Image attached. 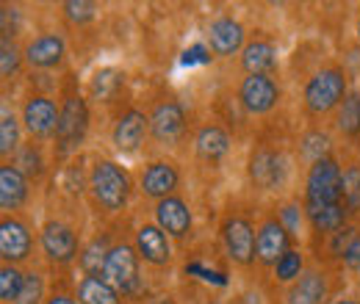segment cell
Returning <instances> with one entry per match:
<instances>
[{
  "mask_svg": "<svg viewBox=\"0 0 360 304\" xmlns=\"http://www.w3.org/2000/svg\"><path fill=\"white\" fill-rule=\"evenodd\" d=\"M89 188L94 202L108 211V213H117L128 205V197H131V177L128 172L114 164V161H97L91 166L89 174Z\"/></svg>",
  "mask_w": 360,
  "mask_h": 304,
  "instance_id": "cell-1",
  "label": "cell"
},
{
  "mask_svg": "<svg viewBox=\"0 0 360 304\" xmlns=\"http://www.w3.org/2000/svg\"><path fill=\"white\" fill-rule=\"evenodd\" d=\"M89 131V108L86 100L81 94H67L61 103V114H58V128H56V152L61 158H67L70 152H75Z\"/></svg>",
  "mask_w": 360,
  "mask_h": 304,
  "instance_id": "cell-2",
  "label": "cell"
},
{
  "mask_svg": "<svg viewBox=\"0 0 360 304\" xmlns=\"http://www.w3.org/2000/svg\"><path fill=\"white\" fill-rule=\"evenodd\" d=\"M344 100H347V78L335 67L316 72L305 86V108L314 117H321L333 108H341Z\"/></svg>",
  "mask_w": 360,
  "mask_h": 304,
  "instance_id": "cell-3",
  "label": "cell"
},
{
  "mask_svg": "<svg viewBox=\"0 0 360 304\" xmlns=\"http://www.w3.org/2000/svg\"><path fill=\"white\" fill-rule=\"evenodd\" d=\"M105 279L122 293V296H141L144 279L139 274V252L128 244H117L108 252L105 263Z\"/></svg>",
  "mask_w": 360,
  "mask_h": 304,
  "instance_id": "cell-4",
  "label": "cell"
},
{
  "mask_svg": "<svg viewBox=\"0 0 360 304\" xmlns=\"http://www.w3.org/2000/svg\"><path fill=\"white\" fill-rule=\"evenodd\" d=\"M341 166L333 158L316 161L305 180V205H335L344 202L341 191Z\"/></svg>",
  "mask_w": 360,
  "mask_h": 304,
  "instance_id": "cell-5",
  "label": "cell"
},
{
  "mask_svg": "<svg viewBox=\"0 0 360 304\" xmlns=\"http://www.w3.org/2000/svg\"><path fill=\"white\" fill-rule=\"evenodd\" d=\"M39 244L45 258L56 265H67L78 258V235L64 221H47L39 232Z\"/></svg>",
  "mask_w": 360,
  "mask_h": 304,
  "instance_id": "cell-6",
  "label": "cell"
},
{
  "mask_svg": "<svg viewBox=\"0 0 360 304\" xmlns=\"http://www.w3.org/2000/svg\"><path fill=\"white\" fill-rule=\"evenodd\" d=\"M255 230L247 218L241 216H230L222 224V241H225V249L230 255V260L238 263V265H250L255 260Z\"/></svg>",
  "mask_w": 360,
  "mask_h": 304,
  "instance_id": "cell-7",
  "label": "cell"
},
{
  "mask_svg": "<svg viewBox=\"0 0 360 304\" xmlns=\"http://www.w3.org/2000/svg\"><path fill=\"white\" fill-rule=\"evenodd\" d=\"M58 114H61V108H56V103L50 97L34 94L22 105V125L34 138H50V136H56V128H58Z\"/></svg>",
  "mask_w": 360,
  "mask_h": 304,
  "instance_id": "cell-8",
  "label": "cell"
},
{
  "mask_svg": "<svg viewBox=\"0 0 360 304\" xmlns=\"http://www.w3.org/2000/svg\"><path fill=\"white\" fill-rule=\"evenodd\" d=\"M238 100L250 114H266L280 100V86L271 75H247L238 88Z\"/></svg>",
  "mask_w": 360,
  "mask_h": 304,
  "instance_id": "cell-9",
  "label": "cell"
},
{
  "mask_svg": "<svg viewBox=\"0 0 360 304\" xmlns=\"http://www.w3.org/2000/svg\"><path fill=\"white\" fill-rule=\"evenodd\" d=\"M288 241H291V235L277 218L264 221L255 235V260L261 265H277L280 258L288 252Z\"/></svg>",
  "mask_w": 360,
  "mask_h": 304,
  "instance_id": "cell-10",
  "label": "cell"
},
{
  "mask_svg": "<svg viewBox=\"0 0 360 304\" xmlns=\"http://www.w3.org/2000/svg\"><path fill=\"white\" fill-rule=\"evenodd\" d=\"M31 246H34V238L22 221H17V218L0 221V255L8 265L25 260L31 255Z\"/></svg>",
  "mask_w": 360,
  "mask_h": 304,
  "instance_id": "cell-11",
  "label": "cell"
},
{
  "mask_svg": "<svg viewBox=\"0 0 360 304\" xmlns=\"http://www.w3.org/2000/svg\"><path fill=\"white\" fill-rule=\"evenodd\" d=\"M186 131V114L178 103H161L150 114V136L158 144H175Z\"/></svg>",
  "mask_w": 360,
  "mask_h": 304,
  "instance_id": "cell-12",
  "label": "cell"
},
{
  "mask_svg": "<svg viewBox=\"0 0 360 304\" xmlns=\"http://www.w3.org/2000/svg\"><path fill=\"white\" fill-rule=\"evenodd\" d=\"M180 183V174L178 169L169 164V161H155V164H150L144 172H141V194L144 197H150V199H167V197H172V191L178 188Z\"/></svg>",
  "mask_w": 360,
  "mask_h": 304,
  "instance_id": "cell-13",
  "label": "cell"
},
{
  "mask_svg": "<svg viewBox=\"0 0 360 304\" xmlns=\"http://www.w3.org/2000/svg\"><path fill=\"white\" fill-rule=\"evenodd\" d=\"M136 252H139V258H144L150 265H167V263L172 260L169 238H167V232L158 224L139 227V232H136Z\"/></svg>",
  "mask_w": 360,
  "mask_h": 304,
  "instance_id": "cell-14",
  "label": "cell"
},
{
  "mask_svg": "<svg viewBox=\"0 0 360 304\" xmlns=\"http://www.w3.org/2000/svg\"><path fill=\"white\" fill-rule=\"evenodd\" d=\"M147 131H150V117H144L141 111L131 108L117 119V125L111 131V141H114V147L120 152H136L139 144L144 141Z\"/></svg>",
  "mask_w": 360,
  "mask_h": 304,
  "instance_id": "cell-15",
  "label": "cell"
},
{
  "mask_svg": "<svg viewBox=\"0 0 360 304\" xmlns=\"http://www.w3.org/2000/svg\"><path fill=\"white\" fill-rule=\"evenodd\" d=\"M285 177V161L283 155L271 152V150H255L250 155V180L258 188H277Z\"/></svg>",
  "mask_w": 360,
  "mask_h": 304,
  "instance_id": "cell-16",
  "label": "cell"
},
{
  "mask_svg": "<svg viewBox=\"0 0 360 304\" xmlns=\"http://www.w3.org/2000/svg\"><path fill=\"white\" fill-rule=\"evenodd\" d=\"M155 221L158 227L172 235V238H186L191 232V211L180 197H167L155 205Z\"/></svg>",
  "mask_w": 360,
  "mask_h": 304,
  "instance_id": "cell-17",
  "label": "cell"
},
{
  "mask_svg": "<svg viewBox=\"0 0 360 304\" xmlns=\"http://www.w3.org/2000/svg\"><path fill=\"white\" fill-rule=\"evenodd\" d=\"M208 44H211V53L214 55H236L241 47H244V28L241 22H236L233 17H219L211 22L208 28Z\"/></svg>",
  "mask_w": 360,
  "mask_h": 304,
  "instance_id": "cell-18",
  "label": "cell"
},
{
  "mask_svg": "<svg viewBox=\"0 0 360 304\" xmlns=\"http://www.w3.org/2000/svg\"><path fill=\"white\" fill-rule=\"evenodd\" d=\"M64 53H67V44L58 34H42L37 39L25 44V61L37 70H53L64 61Z\"/></svg>",
  "mask_w": 360,
  "mask_h": 304,
  "instance_id": "cell-19",
  "label": "cell"
},
{
  "mask_svg": "<svg viewBox=\"0 0 360 304\" xmlns=\"http://www.w3.org/2000/svg\"><path fill=\"white\" fill-rule=\"evenodd\" d=\"M28 202V177L14 169V164L0 166V205L3 211H17Z\"/></svg>",
  "mask_w": 360,
  "mask_h": 304,
  "instance_id": "cell-20",
  "label": "cell"
},
{
  "mask_svg": "<svg viewBox=\"0 0 360 304\" xmlns=\"http://www.w3.org/2000/svg\"><path fill=\"white\" fill-rule=\"evenodd\" d=\"M305 213L308 221L316 232H324V235H335L338 230L347 227V218L349 211L344 202H335V205H305Z\"/></svg>",
  "mask_w": 360,
  "mask_h": 304,
  "instance_id": "cell-21",
  "label": "cell"
},
{
  "mask_svg": "<svg viewBox=\"0 0 360 304\" xmlns=\"http://www.w3.org/2000/svg\"><path fill=\"white\" fill-rule=\"evenodd\" d=\"M241 67L250 75H271V70L277 67V47L266 39L250 42L241 53Z\"/></svg>",
  "mask_w": 360,
  "mask_h": 304,
  "instance_id": "cell-22",
  "label": "cell"
},
{
  "mask_svg": "<svg viewBox=\"0 0 360 304\" xmlns=\"http://www.w3.org/2000/svg\"><path fill=\"white\" fill-rule=\"evenodd\" d=\"M194 147H197V155L202 161L217 164V161H222L230 152V136L222 128H217V125H208V128H202V131L197 133Z\"/></svg>",
  "mask_w": 360,
  "mask_h": 304,
  "instance_id": "cell-23",
  "label": "cell"
},
{
  "mask_svg": "<svg viewBox=\"0 0 360 304\" xmlns=\"http://www.w3.org/2000/svg\"><path fill=\"white\" fill-rule=\"evenodd\" d=\"M324 299H327V279L319 271L302 274L297 285L288 291V304H324Z\"/></svg>",
  "mask_w": 360,
  "mask_h": 304,
  "instance_id": "cell-24",
  "label": "cell"
},
{
  "mask_svg": "<svg viewBox=\"0 0 360 304\" xmlns=\"http://www.w3.org/2000/svg\"><path fill=\"white\" fill-rule=\"evenodd\" d=\"M78 304H120V291L103 277H84L78 285Z\"/></svg>",
  "mask_w": 360,
  "mask_h": 304,
  "instance_id": "cell-25",
  "label": "cell"
},
{
  "mask_svg": "<svg viewBox=\"0 0 360 304\" xmlns=\"http://www.w3.org/2000/svg\"><path fill=\"white\" fill-rule=\"evenodd\" d=\"M335 125H338V131L344 133L347 138H360V94L358 91L347 94V100H344L341 108H338Z\"/></svg>",
  "mask_w": 360,
  "mask_h": 304,
  "instance_id": "cell-26",
  "label": "cell"
},
{
  "mask_svg": "<svg viewBox=\"0 0 360 304\" xmlns=\"http://www.w3.org/2000/svg\"><path fill=\"white\" fill-rule=\"evenodd\" d=\"M122 84H125V75H122L120 70L103 67V70H97L94 78H91V94H94L97 100H111V97L120 91Z\"/></svg>",
  "mask_w": 360,
  "mask_h": 304,
  "instance_id": "cell-27",
  "label": "cell"
},
{
  "mask_svg": "<svg viewBox=\"0 0 360 304\" xmlns=\"http://www.w3.org/2000/svg\"><path fill=\"white\" fill-rule=\"evenodd\" d=\"M14 169H20V172L25 174V177H34V180H39L42 174H45V161H42V152L34 147V144H28V147H20L17 152H14Z\"/></svg>",
  "mask_w": 360,
  "mask_h": 304,
  "instance_id": "cell-28",
  "label": "cell"
},
{
  "mask_svg": "<svg viewBox=\"0 0 360 304\" xmlns=\"http://www.w3.org/2000/svg\"><path fill=\"white\" fill-rule=\"evenodd\" d=\"M17 150H20V122H17L14 111H8L3 105V114H0V152L14 155Z\"/></svg>",
  "mask_w": 360,
  "mask_h": 304,
  "instance_id": "cell-29",
  "label": "cell"
},
{
  "mask_svg": "<svg viewBox=\"0 0 360 304\" xmlns=\"http://www.w3.org/2000/svg\"><path fill=\"white\" fill-rule=\"evenodd\" d=\"M108 252L105 244L91 241L89 246L81 252V268L86 271V277H103L105 279V263H108Z\"/></svg>",
  "mask_w": 360,
  "mask_h": 304,
  "instance_id": "cell-30",
  "label": "cell"
},
{
  "mask_svg": "<svg viewBox=\"0 0 360 304\" xmlns=\"http://www.w3.org/2000/svg\"><path fill=\"white\" fill-rule=\"evenodd\" d=\"M22 285H25V274L17 268V265H3L0 268V299L8 304L17 302V296H20V291H22Z\"/></svg>",
  "mask_w": 360,
  "mask_h": 304,
  "instance_id": "cell-31",
  "label": "cell"
},
{
  "mask_svg": "<svg viewBox=\"0 0 360 304\" xmlns=\"http://www.w3.org/2000/svg\"><path fill=\"white\" fill-rule=\"evenodd\" d=\"M341 191H344V205L349 213L360 211V166H347L341 174Z\"/></svg>",
  "mask_w": 360,
  "mask_h": 304,
  "instance_id": "cell-32",
  "label": "cell"
},
{
  "mask_svg": "<svg viewBox=\"0 0 360 304\" xmlns=\"http://www.w3.org/2000/svg\"><path fill=\"white\" fill-rule=\"evenodd\" d=\"M274 274H277V279L280 282H294V279H300V274H302V252L300 249H288L280 263L274 265Z\"/></svg>",
  "mask_w": 360,
  "mask_h": 304,
  "instance_id": "cell-33",
  "label": "cell"
},
{
  "mask_svg": "<svg viewBox=\"0 0 360 304\" xmlns=\"http://www.w3.org/2000/svg\"><path fill=\"white\" fill-rule=\"evenodd\" d=\"M22 58H25V53H20L17 44L11 42V39H3V42H0V72H3V78L17 75Z\"/></svg>",
  "mask_w": 360,
  "mask_h": 304,
  "instance_id": "cell-34",
  "label": "cell"
},
{
  "mask_svg": "<svg viewBox=\"0 0 360 304\" xmlns=\"http://www.w3.org/2000/svg\"><path fill=\"white\" fill-rule=\"evenodd\" d=\"M330 152V138H327V133H308L305 138H302V155L305 158H311V161H321V158H330L327 155Z\"/></svg>",
  "mask_w": 360,
  "mask_h": 304,
  "instance_id": "cell-35",
  "label": "cell"
},
{
  "mask_svg": "<svg viewBox=\"0 0 360 304\" xmlns=\"http://www.w3.org/2000/svg\"><path fill=\"white\" fill-rule=\"evenodd\" d=\"M42 296H45L42 277L37 271H28L25 274V285H22V291H20V296H17L14 304H42Z\"/></svg>",
  "mask_w": 360,
  "mask_h": 304,
  "instance_id": "cell-36",
  "label": "cell"
},
{
  "mask_svg": "<svg viewBox=\"0 0 360 304\" xmlns=\"http://www.w3.org/2000/svg\"><path fill=\"white\" fill-rule=\"evenodd\" d=\"M64 14L70 22L75 25H84V22H91L97 17V3H89V0H70L64 3Z\"/></svg>",
  "mask_w": 360,
  "mask_h": 304,
  "instance_id": "cell-37",
  "label": "cell"
},
{
  "mask_svg": "<svg viewBox=\"0 0 360 304\" xmlns=\"http://www.w3.org/2000/svg\"><path fill=\"white\" fill-rule=\"evenodd\" d=\"M358 238V230L355 227H344V230H338L335 235H333V241H330V252L335 255V258H344V252L349 249V244Z\"/></svg>",
  "mask_w": 360,
  "mask_h": 304,
  "instance_id": "cell-38",
  "label": "cell"
},
{
  "mask_svg": "<svg viewBox=\"0 0 360 304\" xmlns=\"http://www.w3.org/2000/svg\"><path fill=\"white\" fill-rule=\"evenodd\" d=\"M280 224L288 230V235H300V227H302L300 205H285V208L280 211Z\"/></svg>",
  "mask_w": 360,
  "mask_h": 304,
  "instance_id": "cell-39",
  "label": "cell"
},
{
  "mask_svg": "<svg viewBox=\"0 0 360 304\" xmlns=\"http://www.w3.org/2000/svg\"><path fill=\"white\" fill-rule=\"evenodd\" d=\"M211 61V50L205 44H194L191 50L183 53V64H208Z\"/></svg>",
  "mask_w": 360,
  "mask_h": 304,
  "instance_id": "cell-40",
  "label": "cell"
},
{
  "mask_svg": "<svg viewBox=\"0 0 360 304\" xmlns=\"http://www.w3.org/2000/svg\"><path fill=\"white\" fill-rule=\"evenodd\" d=\"M341 260H344V265H347L349 271H360V235L349 244V249L344 252Z\"/></svg>",
  "mask_w": 360,
  "mask_h": 304,
  "instance_id": "cell-41",
  "label": "cell"
},
{
  "mask_svg": "<svg viewBox=\"0 0 360 304\" xmlns=\"http://www.w3.org/2000/svg\"><path fill=\"white\" fill-rule=\"evenodd\" d=\"M186 271L188 274H200L202 279H208V282H217V285H227V279L222 274H217V271H208V268H202L200 263H191V265H186Z\"/></svg>",
  "mask_w": 360,
  "mask_h": 304,
  "instance_id": "cell-42",
  "label": "cell"
},
{
  "mask_svg": "<svg viewBox=\"0 0 360 304\" xmlns=\"http://www.w3.org/2000/svg\"><path fill=\"white\" fill-rule=\"evenodd\" d=\"M45 304H78L72 296H67V293H56V296H50Z\"/></svg>",
  "mask_w": 360,
  "mask_h": 304,
  "instance_id": "cell-43",
  "label": "cell"
},
{
  "mask_svg": "<svg viewBox=\"0 0 360 304\" xmlns=\"http://www.w3.org/2000/svg\"><path fill=\"white\" fill-rule=\"evenodd\" d=\"M150 304H175L172 299H155V302H150Z\"/></svg>",
  "mask_w": 360,
  "mask_h": 304,
  "instance_id": "cell-44",
  "label": "cell"
},
{
  "mask_svg": "<svg viewBox=\"0 0 360 304\" xmlns=\"http://www.w3.org/2000/svg\"><path fill=\"white\" fill-rule=\"evenodd\" d=\"M333 304H358L355 299H338V302H333Z\"/></svg>",
  "mask_w": 360,
  "mask_h": 304,
  "instance_id": "cell-45",
  "label": "cell"
},
{
  "mask_svg": "<svg viewBox=\"0 0 360 304\" xmlns=\"http://www.w3.org/2000/svg\"><path fill=\"white\" fill-rule=\"evenodd\" d=\"M358 39H360V20H358Z\"/></svg>",
  "mask_w": 360,
  "mask_h": 304,
  "instance_id": "cell-46",
  "label": "cell"
}]
</instances>
